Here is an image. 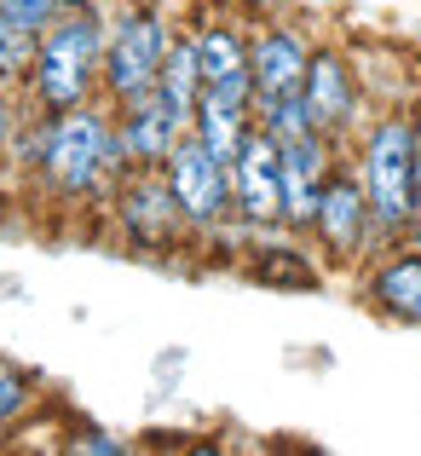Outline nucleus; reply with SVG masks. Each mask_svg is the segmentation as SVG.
I'll return each instance as SVG.
<instances>
[{"label": "nucleus", "mask_w": 421, "mask_h": 456, "mask_svg": "<svg viewBox=\"0 0 421 456\" xmlns=\"http://www.w3.org/2000/svg\"><path fill=\"white\" fill-rule=\"evenodd\" d=\"M12 162L29 167L35 185L53 202H104L116 179L127 174L116 110L104 99L76 110H35L23 104V122L12 134Z\"/></svg>", "instance_id": "obj_1"}, {"label": "nucleus", "mask_w": 421, "mask_h": 456, "mask_svg": "<svg viewBox=\"0 0 421 456\" xmlns=\"http://www.w3.org/2000/svg\"><path fill=\"white\" fill-rule=\"evenodd\" d=\"M104 18H110V0H69L46 23L23 104H35V110H76V104L104 99Z\"/></svg>", "instance_id": "obj_2"}, {"label": "nucleus", "mask_w": 421, "mask_h": 456, "mask_svg": "<svg viewBox=\"0 0 421 456\" xmlns=\"http://www.w3.org/2000/svg\"><path fill=\"white\" fill-rule=\"evenodd\" d=\"M346 151H352L358 179H364V191H369L381 248L399 243V237H416V225H421V202H416V104L369 116L364 134H358Z\"/></svg>", "instance_id": "obj_3"}, {"label": "nucleus", "mask_w": 421, "mask_h": 456, "mask_svg": "<svg viewBox=\"0 0 421 456\" xmlns=\"http://www.w3.org/2000/svg\"><path fill=\"white\" fill-rule=\"evenodd\" d=\"M174 35L179 23L156 0H110V18H104V104H127L139 93H150Z\"/></svg>", "instance_id": "obj_4"}, {"label": "nucleus", "mask_w": 421, "mask_h": 456, "mask_svg": "<svg viewBox=\"0 0 421 456\" xmlns=\"http://www.w3.org/2000/svg\"><path fill=\"white\" fill-rule=\"evenodd\" d=\"M104 208H110V225L122 237V248H134L144 260H174L197 243V232L185 225L162 167H127L116 179V191L104 197Z\"/></svg>", "instance_id": "obj_5"}, {"label": "nucleus", "mask_w": 421, "mask_h": 456, "mask_svg": "<svg viewBox=\"0 0 421 456\" xmlns=\"http://www.w3.org/2000/svg\"><path fill=\"white\" fill-rule=\"evenodd\" d=\"M312 243H318L323 266H346L358 272L369 255L381 248V232H376V208H369V191L358 179V162L352 151L335 162L329 185L318 197V220H312Z\"/></svg>", "instance_id": "obj_6"}, {"label": "nucleus", "mask_w": 421, "mask_h": 456, "mask_svg": "<svg viewBox=\"0 0 421 456\" xmlns=\"http://www.w3.org/2000/svg\"><path fill=\"white\" fill-rule=\"evenodd\" d=\"M162 174H167V191H174V202H179V214H185V225L197 232V243H208L214 232H225V225L237 220L231 162H225V156H214L197 134L179 139L174 156L162 162Z\"/></svg>", "instance_id": "obj_7"}, {"label": "nucleus", "mask_w": 421, "mask_h": 456, "mask_svg": "<svg viewBox=\"0 0 421 456\" xmlns=\"http://www.w3.org/2000/svg\"><path fill=\"white\" fill-rule=\"evenodd\" d=\"M300 93H306L312 122H318L329 139L352 145V139L364 134L369 93H364V69H358V58L346 53V46H335V41H318V46H312L306 87H300Z\"/></svg>", "instance_id": "obj_8"}, {"label": "nucleus", "mask_w": 421, "mask_h": 456, "mask_svg": "<svg viewBox=\"0 0 421 456\" xmlns=\"http://www.w3.org/2000/svg\"><path fill=\"white\" fill-rule=\"evenodd\" d=\"M197 41V64H202V93L225 104H255V64H248V23L231 12H197L185 23Z\"/></svg>", "instance_id": "obj_9"}, {"label": "nucleus", "mask_w": 421, "mask_h": 456, "mask_svg": "<svg viewBox=\"0 0 421 456\" xmlns=\"http://www.w3.org/2000/svg\"><path fill=\"white\" fill-rule=\"evenodd\" d=\"M358 295L376 318L399 323V330H421V237H399V243L376 248L358 266Z\"/></svg>", "instance_id": "obj_10"}, {"label": "nucleus", "mask_w": 421, "mask_h": 456, "mask_svg": "<svg viewBox=\"0 0 421 456\" xmlns=\"http://www.w3.org/2000/svg\"><path fill=\"white\" fill-rule=\"evenodd\" d=\"M283 145V232L312 237V220H318V197L329 185L335 162L346 156L341 139H329L323 127H306L295 139H278Z\"/></svg>", "instance_id": "obj_11"}, {"label": "nucleus", "mask_w": 421, "mask_h": 456, "mask_svg": "<svg viewBox=\"0 0 421 456\" xmlns=\"http://www.w3.org/2000/svg\"><path fill=\"white\" fill-rule=\"evenodd\" d=\"M231 185H237V220L248 232H283V145L266 127H248L243 151L231 162Z\"/></svg>", "instance_id": "obj_12"}, {"label": "nucleus", "mask_w": 421, "mask_h": 456, "mask_svg": "<svg viewBox=\"0 0 421 456\" xmlns=\"http://www.w3.org/2000/svg\"><path fill=\"white\" fill-rule=\"evenodd\" d=\"M312 35L288 18H266L248 35V64H255V104L288 99L306 87V64H312Z\"/></svg>", "instance_id": "obj_13"}, {"label": "nucleus", "mask_w": 421, "mask_h": 456, "mask_svg": "<svg viewBox=\"0 0 421 456\" xmlns=\"http://www.w3.org/2000/svg\"><path fill=\"white\" fill-rule=\"evenodd\" d=\"M110 110H116V134H122L127 167H162L174 156V145L190 134V116H179L156 87L127 99V104H110Z\"/></svg>", "instance_id": "obj_14"}, {"label": "nucleus", "mask_w": 421, "mask_h": 456, "mask_svg": "<svg viewBox=\"0 0 421 456\" xmlns=\"http://www.w3.org/2000/svg\"><path fill=\"white\" fill-rule=\"evenodd\" d=\"M243 278H255L260 289H323L318 243L300 232H260L243 248Z\"/></svg>", "instance_id": "obj_15"}, {"label": "nucleus", "mask_w": 421, "mask_h": 456, "mask_svg": "<svg viewBox=\"0 0 421 456\" xmlns=\"http://www.w3.org/2000/svg\"><path fill=\"white\" fill-rule=\"evenodd\" d=\"M248 127H255V104H225V99H208V93L197 99V122H190V134H197L214 156L237 162Z\"/></svg>", "instance_id": "obj_16"}, {"label": "nucleus", "mask_w": 421, "mask_h": 456, "mask_svg": "<svg viewBox=\"0 0 421 456\" xmlns=\"http://www.w3.org/2000/svg\"><path fill=\"white\" fill-rule=\"evenodd\" d=\"M156 93H162L167 104H174L179 116H190L197 122V99H202V64H197V41H190V29L179 23L174 46H167L162 58V76H156Z\"/></svg>", "instance_id": "obj_17"}, {"label": "nucleus", "mask_w": 421, "mask_h": 456, "mask_svg": "<svg viewBox=\"0 0 421 456\" xmlns=\"http://www.w3.org/2000/svg\"><path fill=\"white\" fill-rule=\"evenodd\" d=\"M35 404H41V381H35L23 364H12V358L0 353V434L23 428V422L35 416Z\"/></svg>", "instance_id": "obj_18"}, {"label": "nucleus", "mask_w": 421, "mask_h": 456, "mask_svg": "<svg viewBox=\"0 0 421 456\" xmlns=\"http://www.w3.org/2000/svg\"><path fill=\"white\" fill-rule=\"evenodd\" d=\"M35 46H41V35H35V29L0 23V93H23V87H29Z\"/></svg>", "instance_id": "obj_19"}, {"label": "nucleus", "mask_w": 421, "mask_h": 456, "mask_svg": "<svg viewBox=\"0 0 421 456\" xmlns=\"http://www.w3.org/2000/svg\"><path fill=\"white\" fill-rule=\"evenodd\" d=\"M64 6H69V0H0V23H18V29L41 35Z\"/></svg>", "instance_id": "obj_20"}, {"label": "nucleus", "mask_w": 421, "mask_h": 456, "mask_svg": "<svg viewBox=\"0 0 421 456\" xmlns=\"http://www.w3.org/2000/svg\"><path fill=\"white\" fill-rule=\"evenodd\" d=\"M76 456H127L134 445H127L122 434H110V428H69V445Z\"/></svg>", "instance_id": "obj_21"}, {"label": "nucleus", "mask_w": 421, "mask_h": 456, "mask_svg": "<svg viewBox=\"0 0 421 456\" xmlns=\"http://www.w3.org/2000/svg\"><path fill=\"white\" fill-rule=\"evenodd\" d=\"M12 99H23V93H0V162L12 156V134H18V122H23V116L12 110Z\"/></svg>", "instance_id": "obj_22"}, {"label": "nucleus", "mask_w": 421, "mask_h": 456, "mask_svg": "<svg viewBox=\"0 0 421 456\" xmlns=\"http://www.w3.org/2000/svg\"><path fill=\"white\" fill-rule=\"evenodd\" d=\"M416 202H421V104H416ZM416 237H421V225H416Z\"/></svg>", "instance_id": "obj_23"}]
</instances>
